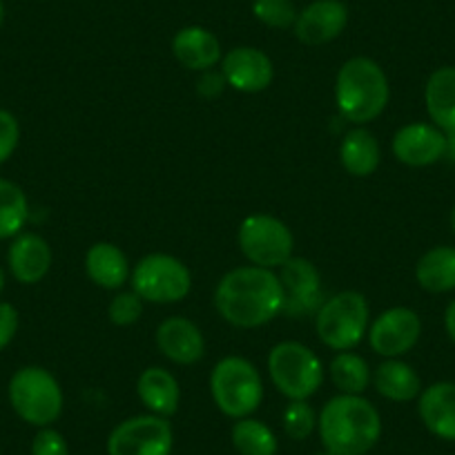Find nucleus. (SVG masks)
<instances>
[{"mask_svg":"<svg viewBox=\"0 0 455 455\" xmlns=\"http://www.w3.org/2000/svg\"><path fill=\"white\" fill-rule=\"evenodd\" d=\"M219 317L235 328H261L283 310V291L277 270L239 266L228 270L214 288Z\"/></svg>","mask_w":455,"mask_h":455,"instance_id":"nucleus-1","label":"nucleus"},{"mask_svg":"<svg viewBox=\"0 0 455 455\" xmlns=\"http://www.w3.org/2000/svg\"><path fill=\"white\" fill-rule=\"evenodd\" d=\"M317 433L328 455H366L382 437V418L364 395L339 393L317 413Z\"/></svg>","mask_w":455,"mask_h":455,"instance_id":"nucleus-2","label":"nucleus"},{"mask_svg":"<svg viewBox=\"0 0 455 455\" xmlns=\"http://www.w3.org/2000/svg\"><path fill=\"white\" fill-rule=\"evenodd\" d=\"M391 100V83L378 60L353 56L335 76L337 112L351 125H369Z\"/></svg>","mask_w":455,"mask_h":455,"instance_id":"nucleus-3","label":"nucleus"},{"mask_svg":"<svg viewBox=\"0 0 455 455\" xmlns=\"http://www.w3.org/2000/svg\"><path fill=\"white\" fill-rule=\"evenodd\" d=\"M210 395L226 418H251L264 402V378L246 357H221L210 371Z\"/></svg>","mask_w":455,"mask_h":455,"instance_id":"nucleus-4","label":"nucleus"},{"mask_svg":"<svg viewBox=\"0 0 455 455\" xmlns=\"http://www.w3.org/2000/svg\"><path fill=\"white\" fill-rule=\"evenodd\" d=\"M371 306L360 291H341L322 301L315 313L319 341L331 351H353L369 335Z\"/></svg>","mask_w":455,"mask_h":455,"instance_id":"nucleus-5","label":"nucleus"},{"mask_svg":"<svg viewBox=\"0 0 455 455\" xmlns=\"http://www.w3.org/2000/svg\"><path fill=\"white\" fill-rule=\"evenodd\" d=\"M7 393L14 413L32 427H50L63 413V388L59 379L43 366H23L16 371Z\"/></svg>","mask_w":455,"mask_h":455,"instance_id":"nucleus-6","label":"nucleus"},{"mask_svg":"<svg viewBox=\"0 0 455 455\" xmlns=\"http://www.w3.org/2000/svg\"><path fill=\"white\" fill-rule=\"evenodd\" d=\"M268 378L288 400H310L323 384V366L317 353L301 341H279L268 353Z\"/></svg>","mask_w":455,"mask_h":455,"instance_id":"nucleus-7","label":"nucleus"},{"mask_svg":"<svg viewBox=\"0 0 455 455\" xmlns=\"http://www.w3.org/2000/svg\"><path fill=\"white\" fill-rule=\"evenodd\" d=\"M237 243L251 266L279 270L295 257V235L273 214H248L237 230Z\"/></svg>","mask_w":455,"mask_h":455,"instance_id":"nucleus-8","label":"nucleus"},{"mask_svg":"<svg viewBox=\"0 0 455 455\" xmlns=\"http://www.w3.org/2000/svg\"><path fill=\"white\" fill-rule=\"evenodd\" d=\"M130 283L148 304H179L192 292V273L179 257L150 252L132 268Z\"/></svg>","mask_w":455,"mask_h":455,"instance_id":"nucleus-9","label":"nucleus"},{"mask_svg":"<svg viewBox=\"0 0 455 455\" xmlns=\"http://www.w3.org/2000/svg\"><path fill=\"white\" fill-rule=\"evenodd\" d=\"M172 424L155 413L124 419L108 437V455H172Z\"/></svg>","mask_w":455,"mask_h":455,"instance_id":"nucleus-10","label":"nucleus"},{"mask_svg":"<svg viewBox=\"0 0 455 455\" xmlns=\"http://www.w3.org/2000/svg\"><path fill=\"white\" fill-rule=\"evenodd\" d=\"M422 335V319L409 306H393L379 313L369 326V344L384 360H395L413 351Z\"/></svg>","mask_w":455,"mask_h":455,"instance_id":"nucleus-11","label":"nucleus"},{"mask_svg":"<svg viewBox=\"0 0 455 455\" xmlns=\"http://www.w3.org/2000/svg\"><path fill=\"white\" fill-rule=\"evenodd\" d=\"M279 282L283 291V310L288 319L315 317L323 301L322 273L306 257H291L279 268Z\"/></svg>","mask_w":455,"mask_h":455,"instance_id":"nucleus-12","label":"nucleus"},{"mask_svg":"<svg viewBox=\"0 0 455 455\" xmlns=\"http://www.w3.org/2000/svg\"><path fill=\"white\" fill-rule=\"evenodd\" d=\"M393 156L409 168H427L446 156L449 137L433 124H406L393 134Z\"/></svg>","mask_w":455,"mask_h":455,"instance_id":"nucleus-13","label":"nucleus"},{"mask_svg":"<svg viewBox=\"0 0 455 455\" xmlns=\"http://www.w3.org/2000/svg\"><path fill=\"white\" fill-rule=\"evenodd\" d=\"M219 72L226 78L228 87L242 94H259L273 85L275 68L268 54L257 47H235L223 54Z\"/></svg>","mask_w":455,"mask_h":455,"instance_id":"nucleus-14","label":"nucleus"},{"mask_svg":"<svg viewBox=\"0 0 455 455\" xmlns=\"http://www.w3.org/2000/svg\"><path fill=\"white\" fill-rule=\"evenodd\" d=\"M155 344L161 355L179 366H192L205 357V337L192 319L183 315L164 319L156 326Z\"/></svg>","mask_w":455,"mask_h":455,"instance_id":"nucleus-15","label":"nucleus"},{"mask_svg":"<svg viewBox=\"0 0 455 455\" xmlns=\"http://www.w3.org/2000/svg\"><path fill=\"white\" fill-rule=\"evenodd\" d=\"M348 25V7L341 0H313L295 20V38L304 45L317 47L335 41Z\"/></svg>","mask_w":455,"mask_h":455,"instance_id":"nucleus-16","label":"nucleus"},{"mask_svg":"<svg viewBox=\"0 0 455 455\" xmlns=\"http://www.w3.org/2000/svg\"><path fill=\"white\" fill-rule=\"evenodd\" d=\"M172 56L181 68L201 74L217 68L223 59V52L221 43L210 29L201 25H188L174 34Z\"/></svg>","mask_w":455,"mask_h":455,"instance_id":"nucleus-17","label":"nucleus"},{"mask_svg":"<svg viewBox=\"0 0 455 455\" xmlns=\"http://www.w3.org/2000/svg\"><path fill=\"white\" fill-rule=\"evenodd\" d=\"M7 264H10V273L14 275L16 282L34 286V283L43 282L52 268L50 243L36 233L16 235L10 252H7Z\"/></svg>","mask_w":455,"mask_h":455,"instance_id":"nucleus-18","label":"nucleus"},{"mask_svg":"<svg viewBox=\"0 0 455 455\" xmlns=\"http://www.w3.org/2000/svg\"><path fill=\"white\" fill-rule=\"evenodd\" d=\"M418 413L428 433L446 442H455V384L435 382L422 388Z\"/></svg>","mask_w":455,"mask_h":455,"instance_id":"nucleus-19","label":"nucleus"},{"mask_svg":"<svg viewBox=\"0 0 455 455\" xmlns=\"http://www.w3.org/2000/svg\"><path fill=\"white\" fill-rule=\"evenodd\" d=\"M85 275L103 291H121L130 282L132 268L128 255L116 243L96 242L85 252Z\"/></svg>","mask_w":455,"mask_h":455,"instance_id":"nucleus-20","label":"nucleus"},{"mask_svg":"<svg viewBox=\"0 0 455 455\" xmlns=\"http://www.w3.org/2000/svg\"><path fill=\"white\" fill-rule=\"evenodd\" d=\"M137 395L148 413L172 418L181 402V387L174 373L164 366H148L137 379Z\"/></svg>","mask_w":455,"mask_h":455,"instance_id":"nucleus-21","label":"nucleus"},{"mask_svg":"<svg viewBox=\"0 0 455 455\" xmlns=\"http://www.w3.org/2000/svg\"><path fill=\"white\" fill-rule=\"evenodd\" d=\"M428 119L444 134H455V65L437 68L424 85Z\"/></svg>","mask_w":455,"mask_h":455,"instance_id":"nucleus-22","label":"nucleus"},{"mask_svg":"<svg viewBox=\"0 0 455 455\" xmlns=\"http://www.w3.org/2000/svg\"><path fill=\"white\" fill-rule=\"evenodd\" d=\"M339 161L341 168L351 177L366 179L375 174L379 161H382L378 137L366 130V125H355L353 130H348L339 143Z\"/></svg>","mask_w":455,"mask_h":455,"instance_id":"nucleus-23","label":"nucleus"},{"mask_svg":"<svg viewBox=\"0 0 455 455\" xmlns=\"http://www.w3.org/2000/svg\"><path fill=\"white\" fill-rule=\"evenodd\" d=\"M371 384L388 402L418 400L419 393H422V379H419L418 371L411 364H406L402 357L384 360L373 371V382Z\"/></svg>","mask_w":455,"mask_h":455,"instance_id":"nucleus-24","label":"nucleus"},{"mask_svg":"<svg viewBox=\"0 0 455 455\" xmlns=\"http://www.w3.org/2000/svg\"><path fill=\"white\" fill-rule=\"evenodd\" d=\"M415 282L431 295L455 291V246H433L415 264Z\"/></svg>","mask_w":455,"mask_h":455,"instance_id":"nucleus-25","label":"nucleus"},{"mask_svg":"<svg viewBox=\"0 0 455 455\" xmlns=\"http://www.w3.org/2000/svg\"><path fill=\"white\" fill-rule=\"evenodd\" d=\"M328 375L337 391L347 395H364V391L373 382V371L369 362L353 351L337 353L328 366Z\"/></svg>","mask_w":455,"mask_h":455,"instance_id":"nucleus-26","label":"nucleus"},{"mask_svg":"<svg viewBox=\"0 0 455 455\" xmlns=\"http://www.w3.org/2000/svg\"><path fill=\"white\" fill-rule=\"evenodd\" d=\"M230 440L239 455H277L279 451V440L273 428L255 418L235 419Z\"/></svg>","mask_w":455,"mask_h":455,"instance_id":"nucleus-27","label":"nucleus"},{"mask_svg":"<svg viewBox=\"0 0 455 455\" xmlns=\"http://www.w3.org/2000/svg\"><path fill=\"white\" fill-rule=\"evenodd\" d=\"M29 219V201L23 188L14 181L0 179V239L20 235Z\"/></svg>","mask_w":455,"mask_h":455,"instance_id":"nucleus-28","label":"nucleus"},{"mask_svg":"<svg viewBox=\"0 0 455 455\" xmlns=\"http://www.w3.org/2000/svg\"><path fill=\"white\" fill-rule=\"evenodd\" d=\"M282 427L291 440L304 442L317 431V411L308 404V400H292L283 409Z\"/></svg>","mask_w":455,"mask_h":455,"instance_id":"nucleus-29","label":"nucleus"},{"mask_svg":"<svg viewBox=\"0 0 455 455\" xmlns=\"http://www.w3.org/2000/svg\"><path fill=\"white\" fill-rule=\"evenodd\" d=\"M252 16L270 29H292L299 12L292 0H252Z\"/></svg>","mask_w":455,"mask_h":455,"instance_id":"nucleus-30","label":"nucleus"},{"mask_svg":"<svg viewBox=\"0 0 455 455\" xmlns=\"http://www.w3.org/2000/svg\"><path fill=\"white\" fill-rule=\"evenodd\" d=\"M143 299L134 291H119L109 299L108 317L114 326L128 328L141 319Z\"/></svg>","mask_w":455,"mask_h":455,"instance_id":"nucleus-31","label":"nucleus"},{"mask_svg":"<svg viewBox=\"0 0 455 455\" xmlns=\"http://www.w3.org/2000/svg\"><path fill=\"white\" fill-rule=\"evenodd\" d=\"M20 141V125L14 114L0 109V165L16 152Z\"/></svg>","mask_w":455,"mask_h":455,"instance_id":"nucleus-32","label":"nucleus"},{"mask_svg":"<svg viewBox=\"0 0 455 455\" xmlns=\"http://www.w3.org/2000/svg\"><path fill=\"white\" fill-rule=\"evenodd\" d=\"M32 455H69L68 440L56 428L43 427L32 440Z\"/></svg>","mask_w":455,"mask_h":455,"instance_id":"nucleus-33","label":"nucleus"},{"mask_svg":"<svg viewBox=\"0 0 455 455\" xmlns=\"http://www.w3.org/2000/svg\"><path fill=\"white\" fill-rule=\"evenodd\" d=\"M16 332H19V310L7 301H0V351L10 347Z\"/></svg>","mask_w":455,"mask_h":455,"instance_id":"nucleus-34","label":"nucleus"},{"mask_svg":"<svg viewBox=\"0 0 455 455\" xmlns=\"http://www.w3.org/2000/svg\"><path fill=\"white\" fill-rule=\"evenodd\" d=\"M226 87H228V83H226V78H223V74L214 72V69L201 72L199 81H196V92H199V96H204V99H208V100L221 96V92L226 90Z\"/></svg>","mask_w":455,"mask_h":455,"instance_id":"nucleus-35","label":"nucleus"},{"mask_svg":"<svg viewBox=\"0 0 455 455\" xmlns=\"http://www.w3.org/2000/svg\"><path fill=\"white\" fill-rule=\"evenodd\" d=\"M444 328H446V335H449V339L455 344V299L451 301L444 310Z\"/></svg>","mask_w":455,"mask_h":455,"instance_id":"nucleus-36","label":"nucleus"},{"mask_svg":"<svg viewBox=\"0 0 455 455\" xmlns=\"http://www.w3.org/2000/svg\"><path fill=\"white\" fill-rule=\"evenodd\" d=\"M451 233H453V237H455V205H453V210H451Z\"/></svg>","mask_w":455,"mask_h":455,"instance_id":"nucleus-37","label":"nucleus"},{"mask_svg":"<svg viewBox=\"0 0 455 455\" xmlns=\"http://www.w3.org/2000/svg\"><path fill=\"white\" fill-rule=\"evenodd\" d=\"M3 288H5V270L0 268V292H3Z\"/></svg>","mask_w":455,"mask_h":455,"instance_id":"nucleus-38","label":"nucleus"},{"mask_svg":"<svg viewBox=\"0 0 455 455\" xmlns=\"http://www.w3.org/2000/svg\"><path fill=\"white\" fill-rule=\"evenodd\" d=\"M5 20V5H3V0H0V25Z\"/></svg>","mask_w":455,"mask_h":455,"instance_id":"nucleus-39","label":"nucleus"},{"mask_svg":"<svg viewBox=\"0 0 455 455\" xmlns=\"http://www.w3.org/2000/svg\"><path fill=\"white\" fill-rule=\"evenodd\" d=\"M366 455H369V453H366Z\"/></svg>","mask_w":455,"mask_h":455,"instance_id":"nucleus-40","label":"nucleus"}]
</instances>
